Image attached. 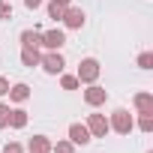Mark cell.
Segmentation results:
<instances>
[{"label":"cell","mask_w":153,"mask_h":153,"mask_svg":"<svg viewBox=\"0 0 153 153\" xmlns=\"http://www.w3.org/2000/svg\"><path fill=\"white\" fill-rule=\"evenodd\" d=\"M39 57H42L39 48H27V45H21V63H24V66H30V69L39 66Z\"/></svg>","instance_id":"cell-13"},{"label":"cell","mask_w":153,"mask_h":153,"mask_svg":"<svg viewBox=\"0 0 153 153\" xmlns=\"http://www.w3.org/2000/svg\"><path fill=\"white\" fill-rule=\"evenodd\" d=\"M9 126L12 129H24L27 126V111L24 108H12L9 111Z\"/></svg>","instance_id":"cell-14"},{"label":"cell","mask_w":153,"mask_h":153,"mask_svg":"<svg viewBox=\"0 0 153 153\" xmlns=\"http://www.w3.org/2000/svg\"><path fill=\"white\" fill-rule=\"evenodd\" d=\"M9 105H3V102H0V129H9Z\"/></svg>","instance_id":"cell-19"},{"label":"cell","mask_w":153,"mask_h":153,"mask_svg":"<svg viewBox=\"0 0 153 153\" xmlns=\"http://www.w3.org/2000/svg\"><path fill=\"white\" fill-rule=\"evenodd\" d=\"M81 84H96V78H99V60L96 57H84L81 63H78V75H75Z\"/></svg>","instance_id":"cell-2"},{"label":"cell","mask_w":153,"mask_h":153,"mask_svg":"<svg viewBox=\"0 0 153 153\" xmlns=\"http://www.w3.org/2000/svg\"><path fill=\"white\" fill-rule=\"evenodd\" d=\"M138 129L141 132H153V114H141L138 117Z\"/></svg>","instance_id":"cell-18"},{"label":"cell","mask_w":153,"mask_h":153,"mask_svg":"<svg viewBox=\"0 0 153 153\" xmlns=\"http://www.w3.org/2000/svg\"><path fill=\"white\" fill-rule=\"evenodd\" d=\"M51 153H75V144L72 141H57V144H51Z\"/></svg>","instance_id":"cell-16"},{"label":"cell","mask_w":153,"mask_h":153,"mask_svg":"<svg viewBox=\"0 0 153 153\" xmlns=\"http://www.w3.org/2000/svg\"><path fill=\"white\" fill-rule=\"evenodd\" d=\"M138 66H141V69H153V54H150V51L138 54Z\"/></svg>","instance_id":"cell-20"},{"label":"cell","mask_w":153,"mask_h":153,"mask_svg":"<svg viewBox=\"0 0 153 153\" xmlns=\"http://www.w3.org/2000/svg\"><path fill=\"white\" fill-rule=\"evenodd\" d=\"M90 138H93V135H90V129H87L84 123H72V126H69V141H72V144H81V147H84V144H90Z\"/></svg>","instance_id":"cell-8"},{"label":"cell","mask_w":153,"mask_h":153,"mask_svg":"<svg viewBox=\"0 0 153 153\" xmlns=\"http://www.w3.org/2000/svg\"><path fill=\"white\" fill-rule=\"evenodd\" d=\"M60 87H63V90H78L81 81L75 78V75H63V78H60Z\"/></svg>","instance_id":"cell-15"},{"label":"cell","mask_w":153,"mask_h":153,"mask_svg":"<svg viewBox=\"0 0 153 153\" xmlns=\"http://www.w3.org/2000/svg\"><path fill=\"white\" fill-rule=\"evenodd\" d=\"M84 102H87L90 108H99V105L108 102V90L99 87V84H87V90H84Z\"/></svg>","instance_id":"cell-5"},{"label":"cell","mask_w":153,"mask_h":153,"mask_svg":"<svg viewBox=\"0 0 153 153\" xmlns=\"http://www.w3.org/2000/svg\"><path fill=\"white\" fill-rule=\"evenodd\" d=\"M63 9H66V6H60V3H54V0H51V3H48V18L60 21V18H63Z\"/></svg>","instance_id":"cell-17"},{"label":"cell","mask_w":153,"mask_h":153,"mask_svg":"<svg viewBox=\"0 0 153 153\" xmlns=\"http://www.w3.org/2000/svg\"><path fill=\"white\" fill-rule=\"evenodd\" d=\"M108 126H111L117 135H129V132L135 129V120H132V114H129L126 108H114L111 117H108Z\"/></svg>","instance_id":"cell-1"},{"label":"cell","mask_w":153,"mask_h":153,"mask_svg":"<svg viewBox=\"0 0 153 153\" xmlns=\"http://www.w3.org/2000/svg\"><path fill=\"white\" fill-rule=\"evenodd\" d=\"M9 99H12V102H27V99H30V87H27L24 81L12 84V87H9Z\"/></svg>","instance_id":"cell-12"},{"label":"cell","mask_w":153,"mask_h":153,"mask_svg":"<svg viewBox=\"0 0 153 153\" xmlns=\"http://www.w3.org/2000/svg\"><path fill=\"white\" fill-rule=\"evenodd\" d=\"M132 105H135L138 114H153V93H147V90L135 93L132 96Z\"/></svg>","instance_id":"cell-9"},{"label":"cell","mask_w":153,"mask_h":153,"mask_svg":"<svg viewBox=\"0 0 153 153\" xmlns=\"http://www.w3.org/2000/svg\"><path fill=\"white\" fill-rule=\"evenodd\" d=\"M39 66H42L48 75H60V72H63V66H66V60H63V54H60V51H48V54H42V57H39Z\"/></svg>","instance_id":"cell-3"},{"label":"cell","mask_w":153,"mask_h":153,"mask_svg":"<svg viewBox=\"0 0 153 153\" xmlns=\"http://www.w3.org/2000/svg\"><path fill=\"white\" fill-rule=\"evenodd\" d=\"M21 45H27V48H39V45H42V30H39V27H33V30H21Z\"/></svg>","instance_id":"cell-11"},{"label":"cell","mask_w":153,"mask_h":153,"mask_svg":"<svg viewBox=\"0 0 153 153\" xmlns=\"http://www.w3.org/2000/svg\"><path fill=\"white\" fill-rule=\"evenodd\" d=\"M3 153H24V147L18 141H9V144H3Z\"/></svg>","instance_id":"cell-21"},{"label":"cell","mask_w":153,"mask_h":153,"mask_svg":"<svg viewBox=\"0 0 153 153\" xmlns=\"http://www.w3.org/2000/svg\"><path fill=\"white\" fill-rule=\"evenodd\" d=\"M87 129H90V135L93 138H105L108 132H111V126H108V117L105 114H87V123H84Z\"/></svg>","instance_id":"cell-4"},{"label":"cell","mask_w":153,"mask_h":153,"mask_svg":"<svg viewBox=\"0 0 153 153\" xmlns=\"http://www.w3.org/2000/svg\"><path fill=\"white\" fill-rule=\"evenodd\" d=\"M0 18H12V6L6 0H0Z\"/></svg>","instance_id":"cell-22"},{"label":"cell","mask_w":153,"mask_h":153,"mask_svg":"<svg viewBox=\"0 0 153 153\" xmlns=\"http://www.w3.org/2000/svg\"><path fill=\"white\" fill-rule=\"evenodd\" d=\"M60 21H63L69 30H81V27H84V12H81L78 6H72V3H69V6L63 9V18H60Z\"/></svg>","instance_id":"cell-6"},{"label":"cell","mask_w":153,"mask_h":153,"mask_svg":"<svg viewBox=\"0 0 153 153\" xmlns=\"http://www.w3.org/2000/svg\"><path fill=\"white\" fill-rule=\"evenodd\" d=\"M24 6H27V9H39V6H42V0H24Z\"/></svg>","instance_id":"cell-24"},{"label":"cell","mask_w":153,"mask_h":153,"mask_svg":"<svg viewBox=\"0 0 153 153\" xmlns=\"http://www.w3.org/2000/svg\"><path fill=\"white\" fill-rule=\"evenodd\" d=\"M6 93H9V81L0 75V96H6Z\"/></svg>","instance_id":"cell-23"},{"label":"cell","mask_w":153,"mask_h":153,"mask_svg":"<svg viewBox=\"0 0 153 153\" xmlns=\"http://www.w3.org/2000/svg\"><path fill=\"white\" fill-rule=\"evenodd\" d=\"M42 45H45L48 51H60V48L66 45V33L57 30V27H54V30H45V33H42Z\"/></svg>","instance_id":"cell-7"},{"label":"cell","mask_w":153,"mask_h":153,"mask_svg":"<svg viewBox=\"0 0 153 153\" xmlns=\"http://www.w3.org/2000/svg\"><path fill=\"white\" fill-rule=\"evenodd\" d=\"M51 144H54V141H51L48 135H33V138L27 141V150H30V153H51Z\"/></svg>","instance_id":"cell-10"},{"label":"cell","mask_w":153,"mask_h":153,"mask_svg":"<svg viewBox=\"0 0 153 153\" xmlns=\"http://www.w3.org/2000/svg\"><path fill=\"white\" fill-rule=\"evenodd\" d=\"M147 153H153V150H147Z\"/></svg>","instance_id":"cell-26"},{"label":"cell","mask_w":153,"mask_h":153,"mask_svg":"<svg viewBox=\"0 0 153 153\" xmlns=\"http://www.w3.org/2000/svg\"><path fill=\"white\" fill-rule=\"evenodd\" d=\"M54 3H60V6H69V3H72V0H54Z\"/></svg>","instance_id":"cell-25"}]
</instances>
